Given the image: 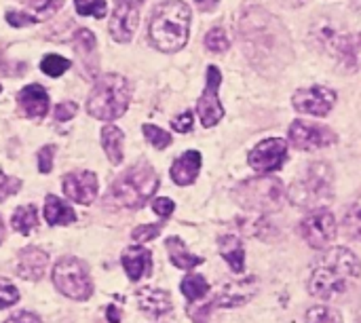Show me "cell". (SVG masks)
<instances>
[{
  "mask_svg": "<svg viewBox=\"0 0 361 323\" xmlns=\"http://www.w3.org/2000/svg\"><path fill=\"white\" fill-rule=\"evenodd\" d=\"M61 6V0H40L36 4V11L40 13V17H49L51 13H55Z\"/></svg>",
  "mask_w": 361,
  "mask_h": 323,
  "instance_id": "obj_44",
  "label": "cell"
},
{
  "mask_svg": "<svg viewBox=\"0 0 361 323\" xmlns=\"http://www.w3.org/2000/svg\"><path fill=\"white\" fill-rule=\"evenodd\" d=\"M123 138H125L123 131L114 125H106L102 129V146L112 165L123 163Z\"/></svg>",
  "mask_w": 361,
  "mask_h": 323,
  "instance_id": "obj_26",
  "label": "cell"
},
{
  "mask_svg": "<svg viewBox=\"0 0 361 323\" xmlns=\"http://www.w3.org/2000/svg\"><path fill=\"white\" fill-rule=\"evenodd\" d=\"M212 307H214V303H212V305H203L201 309H190L188 315H190V319L195 323H205V319H207L209 313H212Z\"/></svg>",
  "mask_w": 361,
  "mask_h": 323,
  "instance_id": "obj_45",
  "label": "cell"
},
{
  "mask_svg": "<svg viewBox=\"0 0 361 323\" xmlns=\"http://www.w3.org/2000/svg\"><path fill=\"white\" fill-rule=\"evenodd\" d=\"M68 68H70V59H66V57H61V55H47V57L40 61V70H42L47 76H51V78L61 76Z\"/></svg>",
  "mask_w": 361,
  "mask_h": 323,
  "instance_id": "obj_29",
  "label": "cell"
},
{
  "mask_svg": "<svg viewBox=\"0 0 361 323\" xmlns=\"http://www.w3.org/2000/svg\"><path fill=\"white\" fill-rule=\"evenodd\" d=\"M49 264L47 252L38 248H23L19 252V262H17V275L25 281H38Z\"/></svg>",
  "mask_w": 361,
  "mask_h": 323,
  "instance_id": "obj_18",
  "label": "cell"
},
{
  "mask_svg": "<svg viewBox=\"0 0 361 323\" xmlns=\"http://www.w3.org/2000/svg\"><path fill=\"white\" fill-rule=\"evenodd\" d=\"M142 131H144L146 140H148L154 148H159V150H163V148H167V146L171 144V135H169L165 129L157 127V125H144Z\"/></svg>",
  "mask_w": 361,
  "mask_h": 323,
  "instance_id": "obj_32",
  "label": "cell"
},
{
  "mask_svg": "<svg viewBox=\"0 0 361 323\" xmlns=\"http://www.w3.org/2000/svg\"><path fill=\"white\" fill-rule=\"evenodd\" d=\"M286 157H288V142L281 140V138H269V140L260 142L250 152L247 161L256 171L271 173V171H277L283 165Z\"/></svg>",
  "mask_w": 361,
  "mask_h": 323,
  "instance_id": "obj_12",
  "label": "cell"
},
{
  "mask_svg": "<svg viewBox=\"0 0 361 323\" xmlns=\"http://www.w3.org/2000/svg\"><path fill=\"white\" fill-rule=\"evenodd\" d=\"M76 112H78V106L74 102H61L55 108V118L57 121H70L76 116Z\"/></svg>",
  "mask_w": 361,
  "mask_h": 323,
  "instance_id": "obj_42",
  "label": "cell"
},
{
  "mask_svg": "<svg viewBox=\"0 0 361 323\" xmlns=\"http://www.w3.org/2000/svg\"><path fill=\"white\" fill-rule=\"evenodd\" d=\"M152 209H154V214H157V216H161V218H169V216L173 214L176 205H173V201H171V199H167V197H159V199H154Z\"/></svg>",
  "mask_w": 361,
  "mask_h": 323,
  "instance_id": "obj_43",
  "label": "cell"
},
{
  "mask_svg": "<svg viewBox=\"0 0 361 323\" xmlns=\"http://www.w3.org/2000/svg\"><path fill=\"white\" fill-rule=\"evenodd\" d=\"M144 0H116L112 21H110V34L118 42H129L140 19V6Z\"/></svg>",
  "mask_w": 361,
  "mask_h": 323,
  "instance_id": "obj_14",
  "label": "cell"
},
{
  "mask_svg": "<svg viewBox=\"0 0 361 323\" xmlns=\"http://www.w3.org/2000/svg\"><path fill=\"white\" fill-rule=\"evenodd\" d=\"M292 104L302 114L326 116L336 104V93L328 87H309V89L296 91L292 97Z\"/></svg>",
  "mask_w": 361,
  "mask_h": 323,
  "instance_id": "obj_13",
  "label": "cell"
},
{
  "mask_svg": "<svg viewBox=\"0 0 361 323\" xmlns=\"http://www.w3.org/2000/svg\"><path fill=\"white\" fill-rule=\"evenodd\" d=\"M334 197L332 169L326 163L309 165L298 182L290 188V201L302 209H322Z\"/></svg>",
  "mask_w": 361,
  "mask_h": 323,
  "instance_id": "obj_6",
  "label": "cell"
},
{
  "mask_svg": "<svg viewBox=\"0 0 361 323\" xmlns=\"http://www.w3.org/2000/svg\"><path fill=\"white\" fill-rule=\"evenodd\" d=\"M106 315H108V322L110 323H121V309L108 307V309H106Z\"/></svg>",
  "mask_w": 361,
  "mask_h": 323,
  "instance_id": "obj_47",
  "label": "cell"
},
{
  "mask_svg": "<svg viewBox=\"0 0 361 323\" xmlns=\"http://www.w3.org/2000/svg\"><path fill=\"white\" fill-rule=\"evenodd\" d=\"M63 193L74 203L91 205L97 197V176L93 171H74L63 178Z\"/></svg>",
  "mask_w": 361,
  "mask_h": 323,
  "instance_id": "obj_15",
  "label": "cell"
},
{
  "mask_svg": "<svg viewBox=\"0 0 361 323\" xmlns=\"http://www.w3.org/2000/svg\"><path fill=\"white\" fill-rule=\"evenodd\" d=\"M192 121H195L192 112L186 110V112H182L180 116H176V118L171 121V127H173V131H178V133H188V131L192 129Z\"/></svg>",
  "mask_w": 361,
  "mask_h": 323,
  "instance_id": "obj_41",
  "label": "cell"
},
{
  "mask_svg": "<svg viewBox=\"0 0 361 323\" xmlns=\"http://www.w3.org/2000/svg\"><path fill=\"white\" fill-rule=\"evenodd\" d=\"M0 91H2V87H0Z\"/></svg>",
  "mask_w": 361,
  "mask_h": 323,
  "instance_id": "obj_52",
  "label": "cell"
},
{
  "mask_svg": "<svg viewBox=\"0 0 361 323\" xmlns=\"http://www.w3.org/2000/svg\"><path fill=\"white\" fill-rule=\"evenodd\" d=\"M290 142L300 150H319L336 142L334 131H330L324 125L307 123V121H294L290 127Z\"/></svg>",
  "mask_w": 361,
  "mask_h": 323,
  "instance_id": "obj_11",
  "label": "cell"
},
{
  "mask_svg": "<svg viewBox=\"0 0 361 323\" xmlns=\"http://www.w3.org/2000/svg\"><path fill=\"white\" fill-rule=\"evenodd\" d=\"M17 300H19L17 288H15L11 281L0 279V309H8V307H13Z\"/></svg>",
  "mask_w": 361,
  "mask_h": 323,
  "instance_id": "obj_36",
  "label": "cell"
},
{
  "mask_svg": "<svg viewBox=\"0 0 361 323\" xmlns=\"http://www.w3.org/2000/svg\"><path fill=\"white\" fill-rule=\"evenodd\" d=\"M360 275L361 264L357 256L345 248H336L330 250L313 269L309 290L317 298L334 300L349 288V281H355Z\"/></svg>",
  "mask_w": 361,
  "mask_h": 323,
  "instance_id": "obj_2",
  "label": "cell"
},
{
  "mask_svg": "<svg viewBox=\"0 0 361 323\" xmlns=\"http://www.w3.org/2000/svg\"><path fill=\"white\" fill-rule=\"evenodd\" d=\"M6 21L15 28H23V25H32L38 21V17L34 15H27V13H21V11H8L6 13Z\"/></svg>",
  "mask_w": 361,
  "mask_h": 323,
  "instance_id": "obj_39",
  "label": "cell"
},
{
  "mask_svg": "<svg viewBox=\"0 0 361 323\" xmlns=\"http://www.w3.org/2000/svg\"><path fill=\"white\" fill-rule=\"evenodd\" d=\"M17 104L27 118H42L49 112V93L40 85H27L19 91Z\"/></svg>",
  "mask_w": 361,
  "mask_h": 323,
  "instance_id": "obj_17",
  "label": "cell"
},
{
  "mask_svg": "<svg viewBox=\"0 0 361 323\" xmlns=\"http://www.w3.org/2000/svg\"><path fill=\"white\" fill-rule=\"evenodd\" d=\"M220 0H195V4L201 8V11H212Z\"/></svg>",
  "mask_w": 361,
  "mask_h": 323,
  "instance_id": "obj_48",
  "label": "cell"
},
{
  "mask_svg": "<svg viewBox=\"0 0 361 323\" xmlns=\"http://www.w3.org/2000/svg\"><path fill=\"white\" fill-rule=\"evenodd\" d=\"M201 169V152L188 150L182 157H178L171 165V180L178 186H188L197 180Z\"/></svg>",
  "mask_w": 361,
  "mask_h": 323,
  "instance_id": "obj_21",
  "label": "cell"
},
{
  "mask_svg": "<svg viewBox=\"0 0 361 323\" xmlns=\"http://www.w3.org/2000/svg\"><path fill=\"white\" fill-rule=\"evenodd\" d=\"M137 305L148 317H163L171 311V298L165 290H140L137 292Z\"/></svg>",
  "mask_w": 361,
  "mask_h": 323,
  "instance_id": "obj_22",
  "label": "cell"
},
{
  "mask_svg": "<svg viewBox=\"0 0 361 323\" xmlns=\"http://www.w3.org/2000/svg\"><path fill=\"white\" fill-rule=\"evenodd\" d=\"M53 154H55V146H42L38 152V169L40 173H49L53 169Z\"/></svg>",
  "mask_w": 361,
  "mask_h": 323,
  "instance_id": "obj_40",
  "label": "cell"
},
{
  "mask_svg": "<svg viewBox=\"0 0 361 323\" xmlns=\"http://www.w3.org/2000/svg\"><path fill=\"white\" fill-rule=\"evenodd\" d=\"M307 323H343V315L330 307H313L307 313Z\"/></svg>",
  "mask_w": 361,
  "mask_h": 323,
  "instance_id": "obj_30",
  "label": "cell"
},
{
  "mask_svg": "<svg viewBox=\"0 0 361 323\" xmlns=\"http://www.w3.org/2000/svg\"><path fill=\"white\" fill-rule=\"evenodd\" d=\"M300 235L315 250L328 248L334 241V237H336L334 216L328 209H315V212H311L302 220V224H300Z\"/></svg>",
  "mask_w": 361,
  "mask_h": 323,
  "instance_id": "obj_9",
  "label": "cell"
},
{
  "mask_svg": "<svg viewBox=\"0 0 361 323\" xmlns=\"http://www.w3.org/2000/svg\"><path fill=\"white\" fill-rule=\"evenodd\" d=\"M74 6L78 15H93L97 19L106 17L108 13L106 0H74Z\"/></svg>",
  "mask_w": 361,
  "mask_h": 323,
  "instance_id": "obj_31",
  "label": "cell"
},
{
  "mask_svg": "<svg viewBox=\"0 0 361 323\" xmlns=\"http://www.w3.org/2000/svg\"><path fill=\"white\" fill-rule=\"evenodd\" d=\"M165 245H167V252H169L171 262H173L178 269L188 271V269H195V267L203 264V258H201V256L190 254V252L186 250V245H184V241H182V239H178V237H169Z\"/></svg>",
  "mask_w": 361,
  "mask_h": 323,
  "instance_id": "obj_25",
  "label": "cell"
},
{
  "mask_svg": "<svg viewBox=\"0 0 361 323\" xmlns=\"http://www.w3.org/2000/svg\"><path fill=\"white\" fill-rule=\"evenodd\" d=\"M245 51L258 68L277 66L290 57V38L283 25L262 8H250L239 25Z\"/></svg>",
  "mask_w": 361,
  "mask_h": 323,
  "instance_id": "obj_1",
  "label": "cell"
},
{
  "mask_svg": "<svg viewBox=\"0 0 361 323\" xmlns=\"http://www.w3.org/2000/svg\"><path fill=\"white\" fill-rule=\"evenodd\" d=\"M218 248H220V254H222V256L226 258V262L231 264V269H233L235 273H243V269H245V250H243L241 239H237V237H233V235L220 237Z\"/></svg>",
  "mask_w": 361,
  "mask_h": 323,
  "instance_id": "obj_24",
  "label": "cell"
},
{
  "mask_svg": "<svg viewBox=\"0 0 361 323\" xmlns=\"http://www.w3.org/2000/svg\"><path fill=\"white\" fill-rule=\"evenodd\" d=\"M235 199L243 209H250L254 214L275 212L283 203V186L277 178L271 176L254 178L237 186Z\"/></svg>",
  "mask_w": 361,
  "mask_h": 323,
  "instance_id": "obj_7",
  "label": "cell"
},
{
  "mask_svg": "<svg viewBox=\"0 0 361 323\" xmlns=\"http://www.w3.org/2000/svg\"><path fill=\"white\" fill-rule=\"evenodd\" d=\"M288 2H294V4H298V2H302V0H288Z\"/></svg>",
  "mask_w": 361,
  "mask_h": 323,
  "instance_id": "obj_50",
  "label": "cell"
},
{
  "mask_svg": "<svg viewBox=\"0 0 361 323\" xmlns=\"http://www.w3.org/2000/svg\"><path fill=\"white\" fill-rule=\"evenodd\" d=\"M190 34V8L182 0H167L152 13L148 36L152 44L163 53H176L188 42Z\"/></svg>",
  "mask_w": 361,
  "mask_h": 323,
  "instance_id": "obj_3",
  "label": "cell"
},
{
  "mask_svg": "<svg viewBox=\"0 0 361 323\" xmlns=\"http://www.w3.org/2000/svg\"><path fill=\"white\" fill-rule=\"evenodd\" d=\"M11 224L17 233L21 235H30L36 226H38V214H36V207L34 205H21L15 209L13 218H11Z\"/></svg>",
  "mask_w": 361,
  "mask_h": 323,
  "instance_id": "obj_27",
  "label": "cell"
},
{
  "mask_svg": "<svg viewBox=\"0 0 361 323\" xmlns=\"http://www.w3.org/2000/svg\"><path fill=\"white\" fill-rule=\"evenodd\" d=\"M205 47L214 53H224L228 49V38H226V32L222 28H214L207 32L205 36Z\"/></svg>",
  "mask_w": 361,
  "mask_h": 323,
  "instance_id": "obj_33",
  "label": "cell"
},
{
  "mask_svg": "<svg viewBox=\"0 0 361 323\" xmlns=\"http://www.w3.org/2000/svg\"><path fill=\"white\" fill-rule=\"evenodd\" d=\"M159 233H161V224H146V226L133 228L131 237H133V241H137V243H148L150 239L159 237Z\"/></svg>",
  "mask_w": 361,
  "mask_h": 323,
  "instance_id": "obj_37",
  "label": "cell"
},
{
  "mask_svg": "<svg viewBox=\"0 0 361 323\" xmlns=\"http://www.w3.org/2000/svg\"><path fill=\"white\" fill-rule=\"evenodd\" d=\"M222 83V74L216 66H209L207 68V87H205V93L199 97L197 102V112L201 116V123L205 127H214L216 123L222 121L224 116V108L220 104V97H218V87Z\"/></svg>",
  "mask_w": 361,
  "mask_h": 323,
  "instance_id": "obj_10",
  "label": "cell"
},
{
  "mask_svg": "<svg viewBox=\"0 0 361 323\" xmlns=\"http://www.w3.org/2000/svg\"><path fill=\"white\" fill-rule=\"evenodd\" d=\"M345 228L353 239H361V205H353L345 216Z\"/></svg>",
  "mask_w": 361,
  "mask_h": 323,
  "instance_id": "obj_35",
  "label": "cell"
},
{
  "mask_svg": "<svg viewBox=\"0 0 361 323\" xmlns=\"http://www.w3.org/2000/svg\"><path fill=\"white\" fill-rule=\"evenodd\" d=\"M55 288L72 300H89L93 294V284L87 267L78 258H61L53 267Z\"/></svg>",
  "mask_w": 361,
  "mask_h": 323,
  "instance_id": "obj_8",
  "label": "cell"
},
{
  "mask_svg": "<svg viewBox=\"0 0 361 323\" xmlns=\"http://www.w3.org/2000/svg\"><path fill=\"white\" fill-rule=\"evenodd\" d=\"M121 260H123V269H125V273H127V277L131 281H140L142 277H146L152 271V256L142 245L127 248L123 252Z\"/></svg>",
  "mask_w": 361,
  "mask_h": 323,
  "instance_id": "obj_20",
  "label": "cell"
},
{
  "mask_svg": "<svg viewBox=\"0 0 361 323\" xmlns=\"http://www.w3.org/2000/svg\"><path fill=\"white\" fill-rule=\"evenodd\" d=\"M4 323H42V322H40V317H38V315L27 313V311H21V313H17V315L8 317Z\"/></svg>",
  "mask_w": 361,
  "mask_h": 323,
  "instance_id": "obj_46",
  "label": "cell"
},
{
  "mask_svg": "<svg viewBox=\"0 0 361 323\" xmlns=\"http://www.w3.org/2000/svg\"><path fill=\"white\" fill-rule=\"evenodd\" d=\"M159 188V176L148 163H137L118 176L110 186V197L116 205L127 209H140Z\"/></svg>",
  "mask_w": 361,
  "mask_h": 323,
  "instance_id": "obj_5",
  "label": "cell"
},
{
  "mask_svg": "<svg viewBox=\"0 0 361 323\" xmlns=\"http://www.w3.org/2000/svg\"><path fill=\"white\" fill-rule=\"evenodd\" d=\"M44 220L51 226H66L76 220V214L70 205H66L59 197L49 195L44 199Z\"/></svg>",
  "mask_w": 361,
  "mask_h": 323,
  "instance_id": "obj_23",
  "label": "cell"
},
{
  "mask_svg": "<svg viewBox=\"0 0 361 323\" xmlns=\"http://www.w3.org/2000/svg\"><path fill=\"white\" fill-rule=\"evenodd\" d=\"M180 290H182V294H184L190 303H199L201 298L207 296L209 284H207L201 275H188V277L182 281Z\"/></svg>",
  "mask_w": 361,
  "mask_h": 323,
  "instance_id": "obj_28",
  "label": "cell"
},
{
  "mask_svg": "<svg viewBox=\"0 0 361 323\" xmlns=\"http://www.w3.org/2000/svg\"><path fill=\"white\" fill-rule=\"evenodd\" d=\"M256 294V279H239V281H231L226 284L214 298V307H222V309H235L245 305L252 296Z\"/></svg>",
  "mask_w": 361,
  "mask_h": 323,
  "instance_id": "obj_16",
  "label": "cell"
},
{
  "mask_svg": "<svg viewBox=\"0 0 361 323\" xmlns=\"http://www.w3.org/2000/svg\"><path fill=\"white\" fill-rule=\"evenodd\" d=\"M19 188H21V180L11 178V176H6V173L0 171V201L8 199V197L15 195Z\"/></svg>",
  "mask_w": 361,
  "mask_h": 323,
  "instance_id": "obj_38",
  "label": "cell"
},
{
  "mask_svg": "<svg viewBox=\"0 0 361 323\" xmlns=\"http://www.w3.org/2000/svg\"><path fill=\"white\" fill-rule=\"evenodd\" d=\"M4 239V226H2V218H0V241Z\"/></svg>",
  "mask_w": 361,
  "mask_h": 323,
  "instance_id": "obj_49",
  "label": "cell"
},
{
  "mask_svg": "<svg viewBox=\"0 0 361 323\" xmlns=\"http://www.w3.org/2000/svg\"><path fill=\"white\" fill-rule=\"evenodd\" d=\"M131 102V85L121 74H104L93 85L87 112L99 121H114L125 114Z\"/></svg>",
  "mask_w": 361,
  "mask_h": 323,
  "instance_id": "obj_4",
  "label": "cell"
},
{
  "mask_svg": "<svg viewBox=\"0 0 361 323\" xmlns=\"http://www.w3.org/2000/svg\"><path fill=\"white\" fill-rule=\"evenodd\" d=\"M95 47H97V40H95L93 32H89V30H85V28H82V30H76V34H74V49H76L80 55L93 53Z\"/></svg>",
  "mask_w": 361,
  "mask_h": 323,
  "instance_id": "obj_34",
  "label": "cell"
},
{
  "mask_svg": "<svg viewBox=\"0 0 361 323\" xmlns=\"http://www.w3.org/2000/svg\"><path fill=\"white\" fill-rule=\"evenodd\" d=\"M357 322L361 323V309H360V313H357Z\"/></svg>",
  "mask_w": 361,
  "mask_h": 323,
  "instance_id": "obj_51",
  "label": "cell"
},
{
  "mask_svg": "<svg viewBox=\"0 0 361 323\" xmlns=\"http://www.w3.org/2000/svg\"><path fill=\"white\" fill-rule=\"evenodd\" d=\"M330 53H334L338 57V61L349 68V70H357L361 66V34H338V38L334 40Z\"/></svg>",
  "mask_w": 361,
  "mask_h": 323,
  "instance_id": "obj_19",
  "label": "cell"
}]
</instances>
